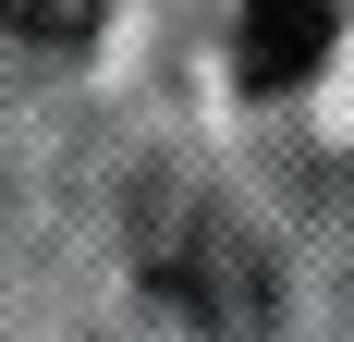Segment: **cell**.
I'll return each instance as SVG.
<instances>
[{"mask_svg": "<svg viewBox=\"0 0 354 342\" xmlns=\"http://www.w3.org/2000/svg\"><path fill=\"white\" fill-rule=\"evenodd\" d=\"M330 37H342V0H245L232 73H245L257 98H281V86H306V73L330 62Z\"/></svg>", "mask_w": 354, "mask_h": 342, "instance_id": "cell-1", "label": "cell"}, {"mask_svg": "<svg viewBox=\"0 0 354 342\" xmlns=\"http://www.w3.org/2000/svg\"><path fill=\"white\" fill-rule=\"evenodd\" d=\"M98 12H110V0H0V25L25 37V49H86Z\"/></svg>", "mask_w": 354, "mask_h": 342, "instance_id": "cell-2", "label": "cell"}]
</instances>
